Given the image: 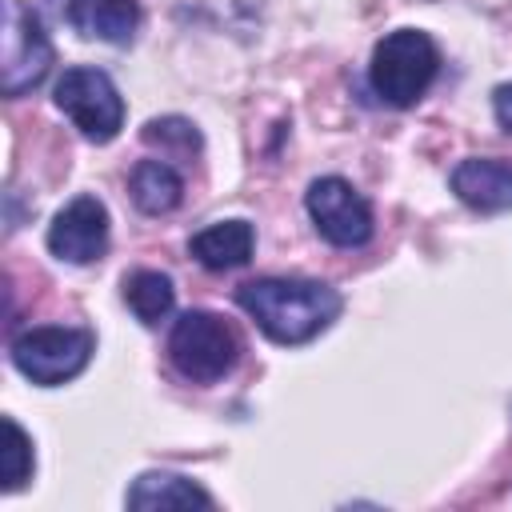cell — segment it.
I'll return each instance as SVG.
<instances>
[{"mask_svg":"<svg viewBox=\"0 0 512 512\" xmlns=\"http://www.w3.org/2000/svg\"><path fill=\"white\" fill-rule=\"evenodd\" d=\"M140 136H144L148 148H160L164 156H184V160H192L200 152V144H204L196 124L184 120V116H156V120L144 124Z\"/></svg>","mask_w":512,"mask_h":512,"instance_id":"15","label":"cell"},{"mask_svg":"<svg viewBox=\"0 0 512 512\" xmlns=\"http://www.w3.org/2000/svg\"><path fill=\"white\" fill-rule=\"evenodd\" d=\"M304 208L316 232L336 248H360L372 240V208L344 176H320L304 192Z\"/></svg>","mask_w":512,"mask_h":512,"instance_id":"7","label":"cell"},{"mask_svg":"<svg viewBox=\"0 0 512 512\" xmlns=\"http://www.w3.org/2000/svg\"><path fill=\"white\" fill-rule=\"evenodd\" d=\"M452 192L476 212L512 208V160L500 156H468L452 168Z\"/></svg>","mask_w":512,"mask_h":512,"instance_id":"9","label":"cell"},{"mask_svg":"<svg viewBox=\"0 0 512 512\" xmlns=\"http://www.w3.org/2000/svg\"><path fill=\"white\" fill-rule=\"evenodd\" d=\"M492 112H496V124L504 132H512V84H500L492 92Z\"/></svg>","mask_w":512,"mask_h":512,"instance_id":"17","label":"cell"},{"mask_svg":"<svg viewBox=\"0 0 512 512\" xmlns=\"http://www.w3.org/2000/svg\"><path fill=\"white\" fill-rule=\"evenodd\" d=\"M236 304L256 320L272 344H308L316 340L344 308L340 292L320 280L300 276H260L236 288Z\"/></svg>","mask_w":512,"mask_h":512,"instance_id":"1","label":"cell"},{"mask_svg":"<svg viewBox=\"0 0 512 512\" xmlns=\"http://www.w3.org/2000/svg\"><path fill=\"white\" fill-rule=\"evenodd\" d=\"M32 468H36V460H32V440H28V432H24L12 416H4V480H0V488H4V492L24 488V484L32 480Z\"/></svg>","mask_w":512,"mask_h":512,"instance_id":"16","label":"cell"},{"mask_svg":"<svg viewBox=\"0 0 512 512\" xmlns=\"http://www.w3.org/2000/svg\"><path fill=\"white\" fill-rule=\"evenodd\" d=\"M124 504L128 508H212L216 500L180 472H144L132 480Z\"/></svg>","mask_w":512,"mask_h":512,"instance_id":"12","label":"cell"},{"mask_svg":"<svg viewBox=\"0 0 512 512\" xmlns=\"http://www.w3.org/2000/svg\"><path fill=\"white\" fill-rule=\"evenodd\" d=\"M440 72V52L428 32L420 28H396L372 48L368 84L372 92L392 108H412L428 84Z\"/></svg>","mask_w":512,"mask_h":512,"instance_id":"2","label":"cell"},{"mask_svg":"<svg viewBox=\"0 0 512 512\" xmlns=\"http://www.w3.org/2000/svg\"><path fill=\"white\" fill-rule=\"evenodd\" d=\"M108 248V208L96 196H72L48 224V252L64 264H92Z\"/></svg>","mask_w":512,"mask_h":512,"instance_id":"8","label":"cell"},{"mask_svg":"<svg viewBox=\"0 0 512 512\" xmlns=\"http://www.w3.org/2000/svg\"><path fill=\"white\" fill-rule=\"evenodd\" d=\"M56 108L96 144H108L124 128V96L116 92L112 76L88 64L64 68V76L52 88Z\"/></svg>","mask_w":512,"mask_h":512,"instance_id":"5","label":"cell"},{"mask_svg":"<svg viewBox=\"0 0 512 512\" xmlns=\"http://www.w3.org/2000/svg\"><path fill=\"white\" fill-rule=\"evenodd\" d=\"M128 192H132V204L144 212V216H164L180 204L184 196V180L172 164L164 160H140L128 176Z\"/></svg>","mask_w":512,"mask_h":512,"instance_id":"13","label":"cell"},{"mask_svg":"<svg viewBox=\"0 0 512 512\" xmlns=\"http://www.w3.org/2000/svg\"><path fill=\"white\" fill-rule=\"evenodd\" d=\"M124 300L128 308L136 312V320L144 324H160L172 304H176V288H172V276L156 272V268H136L132 276H124Z\"/></svg>","mask_w":512,"mask_h":512,"instance_id":"14","label":"cell"},{"mask_svg":"<svg viewBox=\"0 0 512 512\" xmlns=\"http://www.w3.org/2000/svg\"><path fill=\"white\" fill-rule=\"evenodd\" d=\"M168 360L172 368L192 384H216L224 380L240 360V336L236 328L208 308H188L172 332H168Z\"/></svg>","mask_w":512,"mask_h":512,"instance_id":"3","label":"cell"},{"mask_svg":"<svg viewBox=\"0 0 512 512\" xmlns=\"http://www.w3.org/2000/svg\"><path fill=\"white\" fill-rule=\"evenodd\" d=\"M68 24L104 44H128L140 28L136 0H68Z\"/></svg>","mask_w":512,"mask_h":512,"instance_id":"10","label":"cell"},{"mask_svg":"<svg viewBox=\"0 0 512 512\" xmlns=\"http://www.w3.org/2000/svg\"><path fill=\"white\" fill-rule=\"evenodd\" d=\"M52 68V44L44 24L20 8V0H4V52H0V88L4 96L32 92Z\"/></svg>","mask_w":512,"mask_h":512,"instance_id":"6","label":"cell"},{"mask_svg":"<svg viewBox=\"0 0 512 512\" xmlns=\"http://www.w3.org/2000/svg\"><path fill=\"white\" fill-rule=\"evenodd\" d=\"M252 248H256V228L248 220H216L188 240V252L212 272H228V268L248 264Z\"/></svg>","mask_w":512,"mask_h":512,"instance_id":"11","label":"cell"},{"mask_svg":"<svg viewBox=\"0 0 512 512\" xmlns=\"http://www.w3.org/2000/svg\"><path fill=\"white\" fill-rule=\"evenodd\" d=\"M96 352V336L88 328H64V324H40L12 336L8 356L20 376H28L40 388H56L88 368Z\"/></svg>","mask_w":512,"mask_h":512,"instance_id":"4","label":"cell"}]
</instances>
